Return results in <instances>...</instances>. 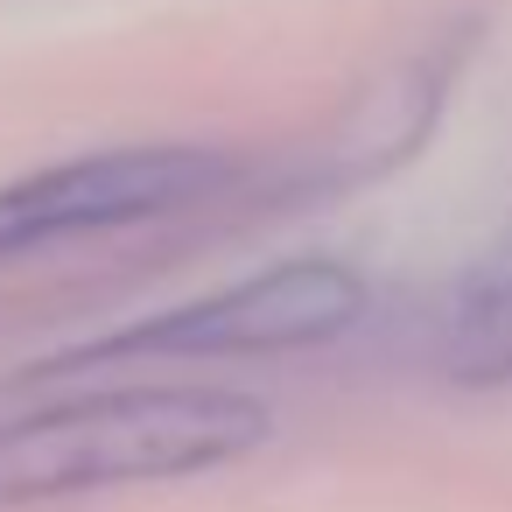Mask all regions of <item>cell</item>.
Instances as JSON below:
<instances>
[{"label":"cell","instance_id":"6da1fadb","mask_svg":"<svg viewBox=\"0 0 512 512\" xmlns=\"http://www.w3.org/2000/svg\"><path fill=\"white\" fill-rule=\"evenodd\" d=\"M274 435L267 407L225 386H120L0 421V512L85 498L113 484L197 477L253 456Z\"/></svg>","mask_w":512,"mask_h":512},{"label":"cell","instance_id":"7a4b0ae2","mask_svg":"<svg viewBox=\"0 0 512 512\" xmlns=\"http://www.w3.org/2000/svg\"><path fill=\"white\" fill-rule=\"evenodd\" d=\"M365 316V274L344 260H274L232 288H211L197 302L155 309L141 323H120L92 344H64L36 358L22 379H78V372H113V365H155V358H267V351H302L330 344Z\"/></svg>","mask_w":512,"mask_h":512},{"label":"cell","instance_id":"3957f363","mask_svg":"<svg viewBox=\"0 0 512 512\" xmlns=\"http://www.w3.org/2000/svg\"><path fill=\"white\" fill-rule=\"evenodd\" d=\"M218 183H225V155L218 148H176V141L99 148L78 162L29 169L15 183H0V260L57 246V239H85V232L169 218V211L211 197Z\"/></svg>","mask_w":512,"mask_h":512},{"label":"cell","instance_id":"277c9868","mask_svg":"<svg viewBox=\"0 0 512 512\" xmlns=\"http://www.w3.org/2000/svg\"><path fill=\"white\" fill-rule=\"evenodd\" d=\"M435 365L456 386H505L512 379V218L449 281V295L435 309Z\"/></svg>","mask_w":512,"mask_h":512},{"label":"cell","instance_id":"5b68a950","mask_svg":"<svg viewBox=\"0 0 512 512\" xmlns=\"http://www.w3.org/2000/svg\"><path fill=\"white\" fill-rule=\"evenodd\" d=\"M449 71H456V50L421 57V64L393 71L379 92H365V106L351 113V127L330 141L323 176H330V183H365V176L400 169V162L421 148V134L435 127L442 99H449Z\"/></svg>","mask_w":512,"mask_h":512}]
</instances>
